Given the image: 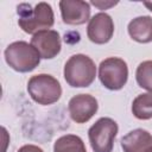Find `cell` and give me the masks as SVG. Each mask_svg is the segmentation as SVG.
<instances>
[{
    "label": "cell",
    "mask_w": 152,
    "mask_h": 152,
    "mask_svg": "<svg viewBox=\"0 0 152 152\" xmlns=\"http://www.w3.org/2000/svg\"><path fill=\"white\" fill-rule=\"evenodd\" d=\"M17 13L19 15L18 24L20 28L28 34L50 30L55 23L52 7L48 2H38L33 10L30 4H21L18 6Z\"/></svg>",
    "instance_id": "6da1fadb"
},
{
    "label": "cell",
    "mask_w": 152,
    "mask_h": 152,
    "mask_svg": "<svg viewBox=\"0 0 152 152\" xmlns=\"http://www.w3.org/2000/svg\"><path fill=\"white\" fill-rule=\"evenodd\" d=\"M96 77L94 61L83 53L72 55L64 65V78L72 88H87Z\"/></svg>",
    "instance_id": "7a4b0ae2"
},
{
    "label": "cell",
    "mask_w": 152,
    "mask_h": 152,
    "mask_svg": "<svg viewBox=\"0 0 152 152\" xmlns=\"http://www.w3.org/2000/svg\"><path fill=\"white\" fill-rule=\"evenodd\" d=\"M40 55L30 43L18 40L11 43L5 49L6 63L18 72H30L40 63Z\"/></svg>",
    "instance_id": "3957f363"
},
{
    "label": "cell",
    "mask_w": 152,
    "mask_h": 152,
    "mask_svg": "<svg viewBox=\"0 0 152 152\" xmlns=\"http://www.w3.org/2000/svg\"><path fill=\"white\" fill-rule=\"evenodd\" d=\"M27 91L31 99L43 106L57 102L62 95V87L57 78L48 74L32 76L27 82Z\"/></svg>",
    "instance_id": "277c9868"
},
{
    "label": "cell",
    "mask_w": 152,
    "mask_h": 152,
    "mask_svg": "<svg viewBox=\"0 0 152 152\" xmlns=\"http://www.w3.org/2000/svg\"><path fill=\"white\" fill-rule=\"evenodd\" d=\"M118 124L110 118H100L88 129V138L94 152H112L118 134Z\"/></svg>",
    "instance_id": "5b68a950"
},
{
    "label": "cell",
    "mask_w": 152,
    "mask_h": 152,
    "mask_svg": "<svg viewBox=\"0 0 152 152\" xmlns=\"http://www.w3.org/2000/svg\"><path fill=\"white\" fill-rule=\"evenodd\" d=\"M99 78L109 90H120L128 80L127 63L119 57H108L99 65Z\"/></svg>",
    "instance_id": "8992f818"
},
{
    "label": "cell",
    "mask_w": 152,
    "mask_h": 152,
    "mask_svg": "<svg viewBox=\"0 0 152 152\" xmlns=\"http://www.w3.org/2000/svg\"><path fill=\"white\" fill-rule=\"evenodd\" d=\"M114 34V21L112 17L104 12L93 15L87 26V36L95 44L108 43Z\"/></svg>",
    "instance_id": "52a82bcc"
},
{
    "label": "cell",
    "mask_w": 152,
    "mask_h": 152,
    "mask_svg": "<svg viewBox=\"0 0 152 152\" xmlns=\"http://www.w3.org/2000/svg\"><path fill=\"white\" fill-rule=\"evenodd\" d=\"M97 100L90 94H78L70 99L68 110L70 118L76 124H84L89 121L97 112Z\"/></svg>",
    "instance_id": "ba28073f"
},
{
    "label": "cell",
    "mask_w": 152,
    "mask_h": 152,
    "mask_svg": "<svg viewBox=\"0 0 152 152\" xmlns=\"http://www.w3.org/2000/svg\"><path fill=\"white\" fill-rule=\"evenodd\" d=\"M31 44L37 49L40 57L51 59L61 52V36L55 30H44L34 33L31 38Z\"/></svg>",
    "instance_id": "9c48e42d"
},
{
    "label": "cell",
    "mask_w": 152,
    "mask_h": 152,
    "mask_svg": "<svg viewBox=\"0 0 152 152\" xmlns=\"http://www.w3.org/2000/svg\"><path fill=\"white\" fill-rule=\"evenodd\" d=\"M62 20L68 25H82L90 20V5L83 0L59 1Z\"/></svg>",
    "instance_id": "30bf717a"
},
{
    "label": "cell",
    "mask_w": 152,
    "mask_h": 152,
    "mask_svg": "<svg viewBox=\"0 0 152 152\" xmlns=\"http://www.w3.org/2000/svg\"><path fill=\"white\" fill-rule=\"evenodd\" d=\"M121 147L124 152H146L152 147V135L146 129L135 128L122 137Z\"/></svg>",
    "instance_id": "8fae6325"
},
{
    "label": "cell",
    "mask_w": 152,
    "mask_h": 152,
    "mask_svg": "<svg viewBox=\"0 0 152 152\" xmlns=\"http://www.w3.org/2000/svg\"><path fill=\"white\" fill-rule=\"evenodd\" d=\"M129 37L138 43L152 42V17L140 15L132 19L127 26Z\"/></svg>",
    "instance_id": "7c38bea8"
},
{
    "label": "cell",
    "mask_w": 152,
    "mask_h": 152,
    "mask_svg": "<svg viewBox=\"0 0 152 152\" xmlns=\"http://www.w3.org/2000/svg\"><path fill=\"white\" fill-rule=\"evenodd\" d=\"M53 152H87L83 140L76 134L59 137L53 144Z\"/></svg>",
    "instance_id": "4fadbf2b"
},
{
    "label": "cell",
    "mask_w": 152,
    "mask_h": 152,
    "mask_svg": "<svg viewBox=\"0 0 152 152\" xmlns=\"http://www.w3.org/2000/svg\"><path fill=\"white\" fill-rule=\"evenodd\" d=\"M132 113L139 120L152 119V93L138 95L132 103Z\"/></svg>",
    "instance_id": "5bb4252c"
},
{
    "label": "cell",
    "mask_w": 152,
    "mask_h": 152,
    "mask_svg": "<svg viewBox=\"0 0 152 152\" xmlns=\"http://www.w3.org/2000/svg\"><path fill=\"white\" fill-rule=\"evenodd\" d=\"M135 78L140 88L152 93V61H144L138 65Z\"/></svg>",
    "instance_id": "9a60e30c"
},
{
    "label": "cell",
    "mask_w": 152,
    "mask_h": 152,
    "mask_svg": "<svg viewBox=\"0 0 152 152\" xmlns=\"http://www.w3.org/2000/svg\"><path fill=\"white\" fill-rule=\"evenodd\" d=\"M90 4L100 10H107L112 6H115L118 4V1H104V2L103 1H90Z\"/></svg>",
    "instance_id": "2e32d148"
},
{
    "label": "cell",
    "mask_w": 152,
    "mask_h": 152,
    "mask_svg": "<svg viewBox=\"0 0 152 152\" xmlns=\"http://www.w3.org/2000/svg\"><path fill=\"white\" fill-rule=\"evenodd\" d=\"M17 152H44L40 147L36 146V145H32V144H27V145H24L21 146Z\"/></svg>",
    "instance_id": "e0dca14e"
},
{
    "label": "cell",
    "mask_w": 152,
    "mask_h": 152,
    "mask_svg": "<svg viewBox=\"0 0 152 152\" xmlns=\"http://www.w3.org/2000/svg\"><path fill=\"white\" fill-rule=\"evenodd\" d=\"M144 6H145L148 11L152 12V1H144Z\"/></svg>",
    "instance_id": "ac0fdd59"
},
{
    "label": "cell",
    "mask_w": 152,
    "mask_h": 152,
    "mask_svg": "<svg viewBox=\"0 0 152 152\" xmlns=\"http://www.w3.org/2000/svg\"><path fill=\"white\" fill-rule=\"evenodd\" d=\"M146 152H152V147H150V148H148V150H147Z\"/></svg>",
    "instance_id": "d6986e66"
}]
</instances>
